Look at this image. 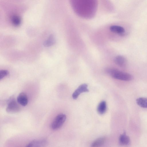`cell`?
<instances>
[{
  "mask_svg": "<svg viewBox=\"0 0 147 147\" xmlns=\"http://www.w3.org/2000/svg\"><path fill=\"white\" fill-rule=\"evenodd\" d=\"M8 74V72L7 70H2L0 71V80H1L5 77Z\"/></svg>",
  "mask_w": 147,
  "mask_h": 147,
  "instance_id": "9a60e30c",
  "label": "cell"
},
{
  "mask_svg": "<svg viewBox=\"0 0 147 147\" xmlns=\"http://www.w3.org/2000/svg\"><path fill=\"white\" fill-rule=\"evenodd\" d=\"M66 119V115L63 113L57 115L52 122L51 127L53 130H56L60 128L63 124Z\"/></svg>",
  "mask_w": 147,
  "mask_h": 147,
  "instance_id": "7a4b0ae2",
  "label": "cell"
},
{
  "mask_svg": "<svg viewBox=\"0 0 147 147\" xmlns=\"http://www.w3.org/2000/svg\"><path fill=\"white\" fill-rule=\"evenodd\" d=\"M10 19L12 24L16 26L20 25L21 22V18L16 15H13L11 16Z\"/></svg>",
  "mask_w": 147,
  "mask_h": 147,
  "instance_id": "30bf717a",
  "label": "cell"
},
{
  "mask_svg": "<svg viewBox=\"0 0 147 147\" xmlns=\"http://www.w3.org/2000/svg\"><path fill=\"white\" fill-rule=\"evenodd\" d=\"M55 42V40L53 35H50L45 42L44 45L45 47H49L53 45Z\"/></svg>",
  "mask_w": 147,
  "mask_h": 147,
  "instance_id": "5bb4252c",
  "label": "cell"
},
{
  "mask_svg": "<svg viewBox=\"0 0 147 147\" xmlns=\"http://www.w3.org/2000/svg\"><path fill=\"white\" fill-rule=\"evenodd\" d=\"M20 110V106L14 98L11 97L8 100L6 109L7 112L10 113H15L19 112Z\"/></svg>",
  "mask_w": 147,
  "mask_h": 147,
  "instance_id": "3957f363",
  "label": "cell"
},
{
  "mask_svg": "<svg viewBox=\"0 0 147 147\" xmlns=\"http://www.w3.org/2000/svg\"><path fill=\"white\" fill-rule=\"evenodd\" d=\"M110 31L113 32L121 36H123L125 34V30L124 28L120 26L113 25L110 26Z\"/></svg>",
  "mask_w": 147,
  "mask_h": 147,
  "instance_id": "ba28073f",
  "label": "cell"
},
{
  "mask_svg": "<svg viewBox=\"0 0 147 147\" xmlns=\"http://www.w3.org/2000/svg\"><path fill=\"white\" fill-rule=\"evenodd\" d=\"M106 141L105 137H101L96 140L92 144V146L97 147L101 146L104 144Z\"/></svg>",
  "mask_w": 147,
  "mask_h": 147,
  "instance_id": "7c38bea8",
  "label": "cell"
},
{
  "mask_svg": "<svg viewBox=\"0 0 147 147\" xmlns=\"http://www.w3.org/2000/svg\"><path fill=\"white\" fill-rule=\"evenodd\" d=\"M17 101L22 106H26L28 103V98L26 95L23 92L20 93L18 96Z\"/></svg>",
  "mask_w": 147,
  "mask_h": 147,
  "instance_id": "52a82bcc",
  "label": "cell"
},
{
  "mask_svg": "<svg viewBox=\"0 0 147 147\" xmlns=\"http://www.w3.org/2000/svg\"><path fill=\"white\" fill-rule=\"evenodd\" d=\"M106 72L114 78L125 81H130L133 79L130 74L114 68H108Z\"/></svg>",
  "mask_w": 147,
  "mask_h": 147,
  "instance_id": "6da1fadb",
  "label": "cell"
},
{
  "mask_svg": "<svg viewBox=\"0 0 147 147\" xmlns=\"http://www.w3.org/2000/svg\"><path fill=\"white\" fill-rule=\"evenodd\" d=\"M47 143L48 142L46 139H35L30 142L26 146L27 147H43L45 146Z\"/></svg>",
  "mask_w": 147,
  "mask_h": 147,
  "instance_id": "277c9868",
  "label": "cell"
},
{
  "mask_svg": "<svg viewBox=\"0 0 147 147\" xmlns=\"http://www.w3.org/2000/svg\"><path fill=\"white\" fill-rule=\"evenodd\" d=\"M88 91L87 85L86 84H82L72 94V97L73 99H76L81 93Z\"/></svg>",
  "mask_w": 147,
  "mask_h": 147,
  "instance_id": "5b68a950",
  "label": "cell"
},
{
  "mask_svg": "<svg viewBox=\"0 0 147 147\" xmlns=\"http://www.w3.org/2000/svg\"><path fill=\"white\" fill-rule=\"evenodd\" d=\"M137 104L142 107L147 108V98L140 97L136 100Z\"/></svg>",
  "mask_w": 147,
  "mask_h": 147,
  "instance_id": "4fadbf2b",
  "label": "cell"
},
{
  "mask_svg": "<svg viewBox=\"0 0 147 147\" xmlns=\"http://www.w3.org/2000/svg\"><path fill=\"white\" fill-rule=\"evenodd\" d=\"M119 141L121 144L123 145H128L130 142L129 137L125 133L120 135Z\"/></svg>",
  "mask_w": 147,
  "mask_h": 147,
  "instance_id": "9c48e42d",
  "label": "cell"
},
{
  "mask_svg": "<svg viewBox=\"0 0 147 147\" xmlns=\"http://www.w3.org/2000/svg\"><path fill=\"white\" fill-rule=\"evenodd\" d=\"M107 109V104L106 102L102 101L100 102L98 105L97 110L98 113L100 114H104L106 111Z\"/></svg>",
  "mask_w": 147,
  "mask_h": 147,
  "instance_id": "8fae6325",
  "label": "cell"
},
{
  "mask_svg": "<svg viewBox=\"0 0 147 147\" xmlns=\"http://www.w3.org/2000/svg\"><path fill=\"white\" fill-rule=\"evenodd\" d=\"M114 62L117 65L121 67H125L127 63L126 58L121 55L116 56L114 59Z\"/></svg>",
  "mask_w": 147,
  "mask_h": 147,
  "instance_id": "8992f818",
  "label": "cell"
}]
</instances>
